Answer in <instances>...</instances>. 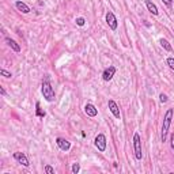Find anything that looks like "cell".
I'll use <instances>...</instances> for the list:
<instances>
[{
    "label": "cell",
    "instance_id": "cell-1",
    "mask_svg": "<svg viewBox=\"0 0 174 174\" xmlns=\"http://www.w3.org/2000/svg\"><path fill=\"white\" fill-rule=\"evenodd\" d=\"M41 92H42V95H44V98L46 99L48 102H53L54 101V90H53V87H52V84L49 82V78H45V80L42 82V86H41Z\"/></svg>",
    "mask_w": 174,
    "mask_h": 174
},
{
    "label": "cell",
    "instance_id": "cell-2",
    "mask_svg": "<svg viewBox=\"0 0 174 174\" xmlns=\"http://www.w3.org/2000/svg\"><path fill=\"white\" fill-rule=\"evenodd\" d=\"M173 114H174V110H173V109H167V112H166L165 117H163V124H162V135H161L162 142H166V138H167L169 128H170V125H172Z\"/></svg>",
    "mask_w": 174,
    "mask_h": 174
},
{
    "label": "cell",
    "instance_id": "cell-3",
    "mask_svg": "<svg viewBox=\"0 0 174 174\" xmlns=\"http://www.w3.org/2000/svg\"><path fill=\"white\" fill-rule=\"evenodd\" d=\"M133 148H135V157L138 161L143 158V153H142V139H140L139 133L133 135Z\"/></svg>",
    "mask_w": 174,
    "mask_h": 174
},
{
    "label": "cell",
    "instance_id": "cell-4",
    "mask_svg": "<svg viewBox=\"0 0 174 174\" xmlns=\"http://www.w3.org/2000/svg\"><path fill=\"white\" fill-rule=\"evenodd\" d=\"M94 144L98 148V151L105 153V150H106V136L103 135V133H98L94 139Z\"/></svg>",
    "mask_w": 174,
    "mask_h": 174
},
{
    "label": "cell",
    "instance_id": "cell-5",
    "mask_svg": "<svg viewBox=\"0 0 174 174\" xmlns=\"http://www.w3.org/2000/svg\"><path fill=\"white\" fill-rule=\"evenodd\" d=\"M106 23H108V26L112 29V30H116L117 29L118 22H117L116 15H114L112 11H108V12H106Z\"/></svg>",
    "mask_w": 174,
    "mask_h": 174
},
{
    "label": "cell",
    "instance_id": "cell-6",
    "mask_svg": "<svg viewBox=\"0 0 174 174\" xmlns=\"http://www.w3.org/2000/svg\"><path fill=\"white\" fill-rule=\"evenodd\" d=\"M14 159L18 162V163H21L22 166H25V167H27L29 165V159H27V157L23 154V153H14Z\"/></svg>",
    "mask_w": 174,
    "mask_h": 174
},
{
    "label": "cell",
    "instance_id": "cell-7",
    "mask_svg": "<svg viewBox=\"0 0 174 174\" xmlns=\"http://www.w3.org/2000/svg\"><path fill=\"white\" fill-rule=\"evenodd\" d=\"M114 73H116V67L110 65L109 68H106L105 71L102 73V79L105 80V82H109V80H112V78L114 76Z\"/></svg>",
    "mask_w": 174,
    "mask_h": 174
},
{
    "label": "cell",
    "instance_id": "cell-8",
    "mask_svg": "<svg viewBox=\"0 0 174 174\" xmlns=\"http://www.w3.org/2000/svg\"><path fill=\"white\" fill-rule=\"evenodd\" d=\"M108 105H109V110L112 112V114L116 118H120L121 117V114H120V108H118V105L116 102L113 101V99H109V102H108Z\"/></svg>",
    "mask_w": 174,
    "mask_h": 174
},
{
    "label": "cell",
    "instance_id": "cell-9",
    "mask_svg": "<svg viewBox=\"0 0 174 174\" xmlns=\"http://www.w3.org/2000/svg\"><path fill=\"white\" fill-rule=\"evenodd\" d=\"M56 144L59 146V148H60L61 151H68L69 148H71V143H69L68 140L61 139V138H57L56 139Z\"/></svg>",
    "mask_w": 174,
    "mask_h": 174
},
{
    "label": "cell",
    "instance_id": "cell-10",
    "mask_svg": "<svg viewBox=\"0 0 174 174\" xmlns=\"http://www.w3.org/2000/svg\"><path fill=\"white\" fill-rule=\"evenodd\" d=\"M84 113H86L88 117H95L98 114V109L95 108L92 103H86V106H84Z\"/></svg>",
    "mask_w": 174,
    "mask_h": 174
},
{
    "label": "cell",
    "instance_id": "cell-11",
    "mask_svg": "<svg viewBox=\"0 0 174 174\" xmlns=\"http://www.w3.org/2000/svg\"><path fill=\"white\" fill-rule=\"evenodd\" d=\"M15 6H16V8L19 10L22 14H29V12H30V7L26 4V3L21 2V0H18V2L15 3Z\"/></svg>",
    "mask_w": 174,
    "mask_h": 174
},
{
    "label": "cell",
    "instance_id": "cell-12",
    "mask_svg": "<svg viewBox=\"0 0 174 174\" xmlns=\"http://www.w3.org/2000/svg\"><path fill=\"white\" fill-rule=\"evenodd\" d=\"M144 3H146V6H147V10L150 11L153 15H158L159 14V11H158V7L154 4L151 0H144Z\"/></svg>",
    "mask_w": 174,
    "mask_h": 174
},
{
    "label": "cell",
    "instance_id": "cell-13",
    "mask_svg": "<svg viewBox=\"0 0 174 174\" xmlns=\"http://www.w3.org/2000/svg\"><path fill=\"white\" fill-rule=\"evenodd\" d=\"M6 42L8 44V46H10L14 52H19V50H21V46L18 45V44H16L15 41H14V40H11V38H6Z\"/></svg>",
    "mask_w": 174,
    "mask_h": 174
},
{
    "label": "cell",
    "instance_id": "cell-14",
    "mask_svg": "<svg viewBox=\"0 0 174 174\" xmlns=\"http://www.w3.org/2000/svg\"><path fill=\"white\" fill-rule=\"evenodd\" d=\"M159 44H161V46L165 50H167V52H172V45L169 44L167 40H165V38H162V40H159Z\"/></svg>",
    "mask_w": 174,
    "mask_h": 174
},
{
    "label": "cell",
    "instance_id": "cell-15",
    "mask_svg": "<svg viewBox=\"0 0 174 174\" xmlns=\"http://www.w3.org/2000/svg\"><path fill=\"white\" fill-rule=\"evenodd\" d=\"M35 112H37V116L38 117H45V112H42L41 110V108H40V102H37L35 103Z\"/></svg>",
    "mask_w": 174,
    "mask_h": 174
},
{
    "label": "cell",
    "instance_id": "cell-16",
    "mask_svg": "<svg viewBox=\"0 0 174 174\" xmlns=\"http://www.w3.org/2000/svg\"><path fill=\"white\" fill-rule=\"evenodd\" d=\"M71 170H72V173H73V174H78V173L80 172V165H79V163H73Z\"/></svg>",
    "mask_w": 174,
    "mask_h": 174
},
{
    "label": "cell",
    "instance_id": "cell-17",
    "mask_svg": "<svg viewBox=\"0 0 174 174\" xmlns=\"http://www.w3.org/2000/svg\"><path fill=\"white\" fill-rule=\"evenodd\" d=\"M0 75H3V76H4V78H7V79H10V78L11 76H12V75H11V72H8V71H6V69H0Z\"/></svg>",
    "mask_w": 174,
    "mask_h": 174
},
{
    "label": "cell",
    "instance_id": "cell-18",
    "mask_svg": "<svg viewBox=\"0 0 174 174\" xmlns=\"http://www.w3.org/2000/svg\"><path fill=\"white\" fill-rule=\"evenodd\" d=\"M166 63H167V65L174 71V57H169L167 60H166Z\"/></svg>",
    "mask_w": 174,
    "mask_h": 174
},
{
    "label": "cell",
    "instance_id": "cell-19",
    "mask_svg": "<svg viewBox=\"0 0 174 174\" xmlns=\"http://www.w3.org/2000/svg\"><path fill=\"white\" fill-rule=\"evenodd\" d=\"M45 173H48V174H54V169L52 167V166L46 165V166H45Z\"/></svg>",
    "mask_w": 174,
    "mask_h": 174
},
{
    "label": "cell",
    "instance_id": "cell-20",
    "mask_svg": "<svg viewBox=\"0 0 174 174\" xmlns=\"http://www.w3.org/2000/svg\"><path fill=\"white\" fill-rule=\"evenodd\" d=\"M159 101H161L162 103H166V102H167V95H166V94H163V92H162V94L159 95Z\"/></svg>",
    "mask_w": 174,
    "mask_h": 174
},
{
    "label": "cell",
    "instance_id": "cell-21",
    "mask_svg": "<svg viewBox=\"0 0 174 174\" xmlns=\"http://www.w3.org/2000/svg\"><path fill=\"white\" fill-rule=\"evenodd\" d=\"M78 26H84V23H86V21H84V18H78V19L75 21Z\"/></svg>",
    "mask_w": 174,
    "mask_h": 174
},
{
    "label": "cell",
    "instance_id": "cell-22",
    "mask_svg": "<svg viewBox=\"0 0 174 174\" xmlns=\"http://www.w3.org/2000/svg\"><path fill=\"white\" fill-rule=\"evenodd\" d=\"M170 147H172V150L174 151V133L170 135Z\"/></svg>",
    "mask_w": 174,
    "mask_h": 174
},
{
    "label": "cell",
    "instance_id": "cell-23",
    "mask_svg": "<svg viewBox=\"0 0 174 174\" xmlns=\"http://www.w3.org/2000/svg\"><path fill=\"white\" fill-rule=\"evenodd\" d=\"M162 2H163L167 7H172V4H173V0H162Z\"/></svg>",
    "mask_w": 174,
    "mask_h": 174
},
{
    "label": "cell",
    "instance_id": "cell-24",
    "mask_svg": "<svg viewBox=\"0 0 174 174\" xmlns=\"http://www.w3.org/2000/svg\"><path fill=\"white\" fill-rule=\"evenodd\" d=\"M0 92H2V95H3V97H4V95H6V90H4V88H3V87H0Z\"/></svg>",
    "mask_w": 174,
    "mask_h": 174
},
{
    "label": "cell",
    "instance_id": "cell-25",
    "mask_svg": "<svg viewBox=\"0 0 174 174\" xmlns=\"http://www.w3.org/2000/svg\"><path fill=\"white\" fill-rule=\"evenodd\" d=\"M173 33H174V30H173Z\"/></svg>",
    "mask_w": 174,
    "mask_h": 174
}]
</instances>
